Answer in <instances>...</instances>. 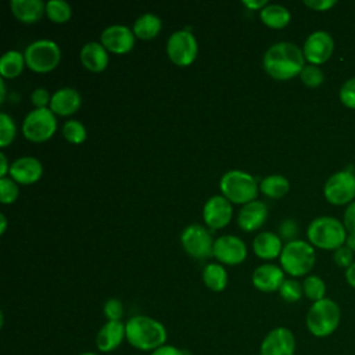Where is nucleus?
<instances>
[{
    "instance_id": "603ef678",
    "label": "nucleus",
    "mask_w": 355,
    "mask_h": 355,
    "mask_svg": "<svg viewBox=\"0 0 355 355\" xmlns=\"http://www.w3.org/2000/svg\"><path fill=\"white\" fill-rule=\"evenodd\" d=\"M80 355H97V354H94V352H82Z\"/></svg>"
},
{
    "instance_id": "f704fd0d",
    "label": "nucleus",
    "mask_w": 355,
    "mask_h": 355,
    "mask_svg": "<svg viewBox=\"0 0 355 355\" xmlns=\"http://www.w3.org/2000/svg\"><path fill=\"white\" fill-rule=\"evenodd\" d=\"M300 78L302 80V83L308 87H318L323 83L324 80V73L323 71L318 67V65H312V64H306L301 73Z\"/></svg>"
},
{
    "instance_id": "473e14b6",
    "label": "nucleus",
    "mask_w": 355,
    "mask_h": 355,
    "mask_svg": "<svg viewBox=\"0 0 355 355\" xmlns=\"http://www.w3.org/2000/svg\"><path fill=\"white\" fill-rule=\"evenodd\" d=\"M17 135V126L14 119L7 114L1 112L0 114V147L6 148L12 143Z\"/></svg>"
},
{
    "instance_id": "6e6552de",
    "label": "nucleus",
    "mask_w": 355,
    "mask_h": 355,
    "mask_svg": "<svg viewBox=\"0 0 355 355\" xmlns=\"http://www.w3.org/2000/svg\"><path fill=\"white\" fill-rule=\"evenodd\" d=\"M57 130V118L50 108H35L29 111L22 122L24 136L33 143L49 140Z\"/></svg>"
},
{
    "instance_id": "4be33fe9",
    "label": "nucleus",
    "mask_w": 355,
    "mask_h": 355,
    "mask_svg": "<svg viewBox=\"0 0 355 355\" xmlns=\"http://www.w3.org/2000/svg\"><path fill=\"white\" fill-rule=\"evenodd\" d=\"M82 65L90 72H103L110 61L108 51L98 42H87L79 53Z\"/></svg>"
},
{
    "instance_id": "e433bc0d",
    "label": "nucleus",
    "mask_w": 355,
    "mask_h": 355,
    "mask_svg": "<svg viewBox=\"0 0 355 355\" xmlns=\"http://www.w3.org/2000/svg\"><path fill=\"white\" fill-rule=\"evenodd\" d=\"M338 96L345 107L355 110V78H351L343 83Z\"/></svg>"
},
{
    "instance_id": "4468645a",
    "label": "nucleus",
    "mask_w": 355,
    "mask_h": 355,
    "mask_svg": "<svg viewBox=\"0 0 355 355\" xmlns=\"http://www.w3.org/2000/svg\"><path fill=\"white\" fill-rule=\"evenodd\" d=\"M233 216L232 202L222 194L209 197L202 208V218L208 227L218 230L229 225Z\"/></svg>"
},
{
    "instance_id": "9d476101",
    "label": "nucleus",
    "mask_w": 355,
    "mask_h": 355,
    "mask_svg": "<svg viewBox=\"0 0 355 355\" xmlns=\"http://www.w3.org/2000/svg\"><path fill=\"white\" fill-rule=\"evenodd\" d=\"M180 243L184 251L194 259H207L214 257V243L211 232L197 223L189 225L180 234Z\"/></svg>"
},
{
    "instance_id": "5701e85b",
    "label": "nucleus",
    "mask_w": 355,
    "mask_h": 355,
    "mask_svg": "<svg viewBox=\"0 0 355 355\" xmlns=\"http://www.w3.org/2000/svg\"><path fill=\"white\" fill-rule=\"evenodd\" d=\"M280 236L273 232H262L252 240V250L261 259H275L280 257L283 251Z\"/></svg>"
},
{
    "instance_id": "58836bf2",
    "label": "nucleus",
    "mask_w": 355,
    "mask_h": 355,
    "mask_svg": "<svg viewBox=\"0 0 355 355\" xmlns=\"http://www.w3.org/2000/svg\"><path fill=\"white\" fill-rule=\"evenodd\" d=\"M354 251H351L347 245H343L340 248H337L333 254V261L337 266L340 268H349L354 263Z\"/></svg>"
},
{
    "instance_id": "f257e3e1",
    "label": "nucleus",
    "mask_w": 355,
    "mask_h": 355,
    "mask_svg": "<svg viewBox=\"0 0 355 355\" xmlns=\"http://www.w3.org/2000/svg\"><path fill=\"white\" fill-rule=\"evenodd\" d=\"M263 69L269 76L277 80H288L301 73L305 67L302 49L291 42H279L272 44L262 58Z\"/></svg>"
},
{
    "instance_id": "c756f323",
    "label": "nucleus",
    "mask_w": 355,
    "mask_h": 355,
    "mask_svg": "<svg viewBox=\"0 0 355 355\" xmlns=\"http://www.w3.org/2000/svg\"><path fill=\"white\" fill-rule=\"evenodd\" d=\"M46 15L54 24H64L71 18L72 10L64 0H49L46 3Z\"/></svg>"
},
{
    "instance_id": "a211bd4d",
    "label": "nucleus",
    "mask_w": 355,
    "mask_h": 355,
    "mask_svg": "<svg viewBox=\"0 0 355 355\" xmlns=\"http://www.w3.org/2000/svg\"><path fill=\"white\" fill-rule=\"evenodd\" d=\"M252 284L262 293H273L279 291L280 286L283 284L284 270L273 263H263L254 269L251 276Z\"/></svg>"
},
{
    "instance_id": "864d4df0",
    "label": "nucleus",
    "mask_w": 355,
    "mask_h": 355,
    "mask_svg": "<svg viewBox=\"0 0 355 355\" xmlns=\"http://www.w3.org/2000/svg\"><path fill=\"white\" fill-rule=\"evenodd\" d=\"M184 355H187V354H184Z\"/></svg>"
},
{
    "instance_id": "2eb2a0df",
    "label": "nucleus",
    "mask_w": 355,
    "mask_h": 355,
    "mask_svg": "<svg viewBox=\"0 0 355 355\" xmlns=\"http://www.w3.org/2000/svg\"><path fill=\"white\" fill-rule=\"evenodd\" d=\"M214 257L225 265H239L247 258L245 243L233 234H225L214 243Z\"/></svg>"
},
{
    "instance_id": "c9c22d12",
    "label": "nucleus",
    "mask_w": 355,
    "mask_h": 355,
    "mask_svg": "<svg viewBox=\"0 0 355 355\" xmlns=\"http://www.w3.org/2000/svg\"><path fill=\"white\" fill-rule=\"evenodd\" d=\"M19 196V189L17 182L11 178H0V202L1 204H12Z\"/></svg>"
},
{
    "instance_id": "a18cd8bd",
    "label": "nucleus",
    "mask_w": 355,
    "mask_h": 355,
    "mask_svg": "<svg viewBox=\"0 0 355 355\" xmlns=\"http://www.w3.org/2000/svg\"><path fill=\"white\" fill-rule=\"evenodd\" d=\"M241 4L244 6V7H247L248 10H262L265 6H268V3H266V0H243L241 1Z\"/></svg>"
},
{
    "instance_id": "6ab92c4d",
    "label": "nucleus",
    "mask_w": 355,
    "mask_h": 355,
    "mask_svg": "<svg viewBox=\"0 0 355 355\" xmlns=\"http://www.w3.org/2000/svg\"><path fill=\"white\" fill-rule=\"evenodd\" d=\"M268 218V207L265 202L254 200L241 207L237 214V225L244 232L259 229Z\"/></svg>"
},
{
    "instance_id": "09e8293b",
    "label": "nucleus",
    "mask_w": 355,
    "mask_h": 355,
    "mask_svg": "<svg viewBox=\"0 0 355 355\" xmlns=\"http://www.w3.org/2000/svg\"><path fill=\"white\" fill-rule=\"evenodd\" d=\"M345 244H347V247H348L351 251H355V234L348 233V234H347Z\"/></svg>"
},
{
    "instance_id": "7ed1b4c3",
    "label": "nucleus",
    "mask_w": 355,
    "mask_h": 355,
    "mask_svg": "<svg viewBox=\"0 0 355 355\" xmlns=\"http://www.w3.org/2000/svg\"><path fill=\"white\" fill-rule=\"evenodd\" d=\"M347 229L337 218L333 216H319L315 218L308 229L306 236L313 247L322 250H337L345 244Z\"/></svg>"
},
{
    "instance_id": "9b49d317",
    "label": "nucleus",
    "mask_w": 355,
    "mask_h": 355,
    "mask_svg": "<svg viewBox=\"0 0 355 355\" xmlns=\"http://www.w3.org/2000/svg\"><path fill=\"white\" fill-rule=\"evenodd\" d=\"M323 194L333 205L351 204L355 198V173L349 169L333 173L324 183Z\"/></svg>"
},
{
    "instance_id": "7c9ffc66",
    "label": "nucleus",
    "mask_w": 355,
    "mask_h": 355,
    "mask_svg": "<svg viewBox=\"0 0 355 355\" xmlns=\"http://www.w3.org/2000/svg\"><path fill=\"white\" fill-rule=\"evenodd\" d=\"M302 290H304V294L308 300L316 302V301H320L323 298H326V284L324 282L316 276V275H311V276H306L304 283H302Z\"/></svg>"
},
{
    "instance_id": "3c124183",
    "label": "nucleus",
    "mask_w": 355,
    "mask_h": 355,
    "mask_svg": "<svg viewBox=\"0 0 355 355\" xmlns=\"http://www.w3.org/2000/svg\"><path fill=\"white\" fill-rule=\"evenodd\" d=\"M0 92H1L0 101L3 103V101H4V97H6V83H4V78H1V79H0Z\"/></svg>"
},
{
    "instance_id": "f8f14e48",
    "label": "nucleus",
    "mask_w": 355,
    "mask_h": 355,
    "mask_svg": "<svg viewBox=\"0 0 355 355\" xmlns=\"http://www.w3.org/2000/svg\"><path fill=\"white\" fill-rule=\"evenodd\" d=\"M333 50H334L333 37L326 31L312 32L306 37L302 46L304 57L312 65H320L326 62L331 57Z\"/></svg>"
},
{
    "instance_id": "39448f33",
    "label": "nucleus",
    "mask_w": 355,
    "mask_h": 355,
    "mask_svg": "<svg viewBox=\"0 0 355 355\" xmlns=\"http://www.w3.org/2000/svg\"><path fill=\"white\" fill-rule=\"evenodd\" d=\"M222 196L232 204H247L257 198L259 186L255 178L244 171L232 169L222 175L219 180Z\"/></svg>"
},
{
    "instance_id": "a878e982",
    "label": "nucleus",
    "mask_w": 355,
    "mask_h": 355,
    "mask_svg": "<svg viewBox=\"0 0 355 355\" xmlns=\"http://www.w3.org/2000/svg\"><path fill=\"white\" fill-rule=\"evenodd\" d=\"M259 18L266 26L272 29H282L288 25L291 14L282 4H268L259 11Z\"/></svg>"
},
{
    "instance_id": "49530a36",
    "label": "nucleus",
    "mask_w": 355,
    "mask_h": 355,
    "mask_svg": "<svg viewBox=\"0 0 355 355\" xmlns=\"http://www.w3.org/2000/svg\"><path fill=\"white\" fill-rule=\"evenodd\" d=\"M345 280L351 287L355 288V261L349 268L345 269Z\"/></svg>"
},
{
    "instance_id": "de8ad7c7",
    "label": "nucleus",
    "mask_w": 355,
    "mask_h": 355,
    "mask_svg": "<svg viewBox=\"0 0 355 355\" xmlns=\"http://www.w3.org/2000/svg\"><path fill=\"white\" fill-rule=\"evenodd\" d=\"M0 161H1V166H0V178H6L7 173H10V165L7 162V157L6 154L1 151L0 153Z\"/></svg>"
},
{
    "instance_id": "0eeeda50",
    "label": "nucleus",
    "mask_w": 355,
    "mask_h": 355,
    "mask_svg": "<svg viewBox=\"0 0 355 355\" xmlns=\"http://www.w3.org/2000/svg\"><path fill=\"white\" fill-rule=\"evenodd\" d=\"M24 55L26 67L31 71L46 73L58 65L61 60V50L54 40L39 39L26 46Z\"/></svg>"
},
{
    "instance_id": "412c9836",
    "label": "nucleus",
    "mask_w": 355,
    "mask_h": 355,
    "mask_svg": "<svg viewBox=\"0 0 355 355\" xmlns=\"http://www.w3.org/2000/svg\"><path fill=\"white\" fill-rule=\"evenodd\" d=\"M82 104V97L73 87H61L51 94L49 108L60 116L75 114Z\"/></svg>"
},
{
    "instance_id": "a19ab883",
    "label": "nucleus",
    "mask_w": 355,
    "mask_h": 355,
    "mask_svg": "<svg viewBox=\"0 0 355 355\" xmlns=\"http://www.w3.org/2000/svg\"><path fill=\"white\" fill-rule=\"evenodd\" d=\"M279 233H280V239L283 237L288 241H293L298 233V226H297L295 220H293V219L283 220L279 226Z\"/></svg>"
},
{
    "instance_id": "2f4dec72",
    "label": "nucleus",
    "mask_w": 355,
    "mask_h": 355,
    "mask_svg": "<svg viewBox=\"0 0 355 355\" xmlns=\"http://www.w3.org/2000/svg\"><path fill=\"white\" fill-rule=\"evenodd\" d=\"M62 136L64 139H67V141L72 144H80L86 140L87 132L82 122L76 119H71L62 125Z\"/></svg>"
},
{
    "instance_id": "393cba45",
    "label": "nucleus",
    "mask_w": 355,
    "mask_h": 355,
    "mask_svg": "<svg viewBox=\"0 0 355 355\" xmlns=\"http://www.w3.org/2000/svg\"><path fill=\"white\" fill-rule=\"evenodd\" d=\"M162 22L159 17H157L153 12L141 14L135 22H133V33L136 37L141 40H150L158 36L161 32Z\"/></svg>"
},
{
    "instance_id": "cd10ccee",
    "label": "nucleus",
    "mask_w": 355,
    "mask_h": 355,
    "mask_svg": "<svg viewBox=\"0 0 355 355\" xmlns=\"http://www.w3.org/2000/svg\"><path fill=\"white\" fill-rule=\"evenodd\" d=\"M202 282L211 291H223L227 286V272L222 263L211 262L207 263L202 269Z\"/></svg>"
},
{
    "instance_id": "f03ea898",
    "label": "nucleus",
    "mask_w": 355,
    "mask_h": 355,
    "mask_svg": "<svg viewBox=\"0 0 355 355\" xmlns=\"http://www.w3.org/2000/svg\"><path fill=\"white\" fill-rule=\"evenodd\" d=\"M126 341L139 351H155L165 345L166 329L154 318L136 315L125 323Z\"/></svg>"
},
{
    "instance_id": "bb28decb",
    "label": "nucleus",
    "mask_w": 355,
    "mask_h": 355,
    "mask_svg": "<svg viewBox=\"0 0 355 355\" xmlns=\"http://www.w3.org/2000/svg\"><path fill=\"white\" fill-rule=\"evenodd\" d=\"M25 55L18 50H8L0 58V75L4 79H14L24 71Z\"/></svg>"
},
{
    "instance_id": "aec40b11",
    "label": "nucleus",
    "mask_w": 355,
    "mask_h": 355,
    "mask_svg": "<svg viewBox=\"0 0 355 355\" xmlns=\"http://www.w3.org/2000/svg\"><path fill=\"white\" fill-rule=\"evenodd\" d=\"M123 340H126L125 323L121 320H107L97 333L96 347L100 352H111L116 349Z\"/></svg>"
},
{
    "instance_id": "c85d7f7f",
    "label": "nucleus",
    "mask_w": 355,
    "mask_h": 355,
    "mask_svg": "<svg viewBox=\"0 0 355 355\" xmlns=\"http://www.w3.org/2000/svg\"><path fill=\"white\" fill-rule=\"evenodd\" d=\"M290 190V183L286 176L275 173L263 178L259 183V191L270 198H282Z\"/></svg>"
},
{
    "instance_id": "20e7f679",
    "label": "nucleus",
    "mask_w": 355,
    "mask_h": 355,
    "mask_svg": "<svg viewBox=\"0 0 355 355\" xmlns=\"http://www.w3.org/2000/svg\"><path fill=\"white\" fill-rule=\"evenodd\" d=\"M341 320V311L337 302L330 298L316 301L308 309L305 323L309 333L315 337L323 338L333 334Z\"/></svg>"
},
{
    "instance_id": "79ce46f5",
    "label": "nucleus",
    "mask_w": 355,
    "mask_h": 355,
    "mask_svg": "<svg viewBox=\"0 0 355 355\" xmlns=\"http://www.w3.org/2000/svg\"><path fill=\"white\" fill-rule=\"evenodd\" d=\"M344 226L347 229V233L355 234V201L348 204L344 212Z\"/></svg>"
},
{
    "instance_id": "dca6fc26",
    "label": "nucleus",
    "mask_w": 355,
    "mask_h": 355,
    "mask_svg": "<svg viewBox=\"0 0 355 355\" xmlns=\"http://www.w3.org/2000/svg\"><path fill=\"white\" fill-rule=\"evenodd\" d=\"M295 337L287 327L272 329L261 343L259 355H294Z\"/></svg>"
},
{
    "instance_id": "c03bdc74",
    "label": "nucleus",
    "mask_w": 355,
    "mask_h": 355,
    "mask_svg": "<svg viewBox=\"0 0 355 355\" xmlns=\"http://www.w3.org/2000/svg\"><path fill=\"white\" fill-rule=\"evenodd\" d=\"M150 355H184V352L173 345L165 344V345L157 348L155 351H153Z\"/></svg>"
},
{
    "instance_id": "72a5a7b5",
    "label": "nucleus",
    "mask_w": 355,
    "mask_h": 355,
    "mask_svg": "<svg viewBox=\"0 0 355 355\" xmlns=\"http://www.w3.org/2000/svg\"><path fill=\"white\" fill-rule=\"evenodd\" d=\"M279 294L286 302H297L304 294L302 284L294 279H286L279 288Z\"/></svg>"
},
{
    "instance_id": "ddd939ff",
    "label": "nucleus",
    "mask_w": 355,
    "mask_h": 355,
    "mask_svg": "<svg viewBox=\"0 0 355 355\" xmlns=\"http://www.w3.org/2000/svg\"><path fill=\"white\" fill-rule=\"evenodd\" d=\"M135 33L126 25H110L107 26L100 36V43L105 47L107 51L114 54H126L135 47Z\"/></svg>"
},
{
    "instance_id": "ea45409f",
    "label": "nucleus",
    "mask_w": 355,
    "mask_h": 355,
    "mask_svg": "<svg viewBox=\"0 0 355 355\" xmlns=\"http://www.w3.org/2000/svg\"><path fill=\"white\" fill-rule=\"evenodd\" d=\"M51 96L47 89L44 87H37L31 93V101L35 105V108H46L47 104L50 105Z\"/></svg>"
},
{
    "instance_id": "4c0bfd02",
    "label": "nucleus",
    "mask_w": 355,
    "mask_h": 355,
    "mask_svg": "<svg viewBox=\"0 0 355 355\" xmlns=\"http://www.w3.org/2000/svg\"><path fill=\"white\" fill-rule=\"evenodd\" d=\"M104 315L107 320H121L123 316V305L116 298H110L104 304Z\"/></svg>"
},
{
    "instance_id": "423d86ee",
    "label": "nucleus",
    "mask_w": 355,
    "mask_h": 355,
    "mask_svg": "<svg viewBox=\"0 0 355 355\" xmlns=\"http://www.w3.org/2000/svg\"><path fill=\"white\" fill-rule=\"evenodd\" d=\"M279 259L282 269L286 273L293 277H298L311 272L316 261V254L311 243L304 240H293L284 244Z\"/></svg>"
},
{
    "instance_id": "b1692460",
    "label": "nucleus",
    "mask_w": 355,
    "mask_h": 355,
    "mask_svg": "<svg viewBox=\"0 0 355 355\" xmlns=\"http://www.w3.org/2000/svg\"><path fill=\"white\" fill-rule=\"evenodd\" d=\"M10 7L14 17L24 24H35L46 12V3L42 0H11Z\"/></svg>"
},
{
    "instance_id": "37998d69",
    "label": "nucleus",
    "mask_w": 355,
    "mask_h": 355,
    "mask_svg": "<svg viewBox=\"0 0 355 355\" xmlns=\"http://www.w3.org/2000/svg\"><path fill=\"white\" fill-rule=\"evenodd\" d=\"M304 4L315 11H327L333 6H336L334 0H305Z\"/></svg>"
},
{
    "instance_id": "8fccbe9b",
    "label": "nucleus",
    "mask_w": 355,
    "mask_h": 355,
    "mask_svg": "<svg viewBox=\"0 0 355 355\" xmlns=\"http://www.w3.org/2000/svg\"><path fill=\"white\" fill-rule=\"evenodd\" d=\"M7 229V218L4 214H0V234H4Z\"/></svg>"
},
{
    "instance_id": "f3484780",
    "label": "nucleus",
    "mask_w": 355,
    "mask_h": 355,
    "mask_svg": "<svg viewBox=\"0 0 355 355\" xmlns=\"http://www.w3.org/2000/svg\"><path fill=\"white\" fill-rule=\"evenodd\" d=\"M43 175V165L35 157H19L10 165V178L21 184L36 183Z\"/></svg>"
},
{
    "instance_id": "1a4fd4ad",
    "label": "nucleus",
    "mask_w": 355,
    "mask_h": 355,
    "mask_svg": "<svg viewBox=\"0 0 355 355\" xmlns=\"http://www.w3.org/2000/svg\"><path fill=\"white\" fill-rule=\"evenodd\" d=\"M166 54L175 65L189 67L194 62L198 54V43L196 36L187 29L171 33L166 42Z\"/></svg>"
}]
</instances>
